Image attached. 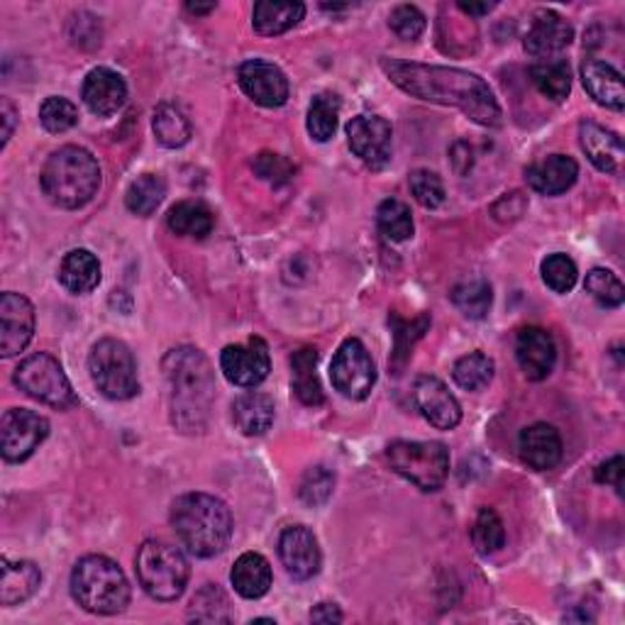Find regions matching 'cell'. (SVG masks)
I'll use <instances>...</instances> for the list:
<instances>
[{"label":"cell","mask_w":625,"mask_h":625,"mask_svg":"<svg viewBox=\"0 0 625 625\" xmlns=\"http://www.w3.org/2000/svg\"><path fill=\"white\" fill-rule=\"evenodd\" d=\"M382 69L401 91H406L421 101L460 108L464 115L472 118L476 125L498 128L501 105L488 83L472 71L450 67H427L413 61L384 59Z\"/></svg>","instance_id":"6da1fadb"},{"label":"cell","mask_w":625,"mask_h":625,"mask_svg":"<svg viewBox=\"0 0 625 625\" xmlns=\"http://www.w3.org/2000/svg\"><path fill=\"white\" fill-rule=\"evenodd\" d=\"M171 421L181 433H201L211 415L215 379L205 354L195 347H177L164 357Z\"/></svg>","instance_id":"7a4b0ae2"},{"label":"cell","mask_w":625,"mask_h":625,"mask_svg":"<svg viewBox=\"0 0 625 625\" xmlns=\"http://www.w3.org/2000/svg\"><path fill=\"white\" fill-rule=\"evenodd\" d=\"M171 525L193 557H215L230 545L232 516L223 501L211 494H183L171 506Z\"/></svg>","instance_id":"3957f363"},{"label":"cell","mask_w":625,"mask_h":625,"mask_svg":"<svg viewBox=\"0 0 625 625\" xmlns=\"http://www.w3.org/2000/svg\"><path fill=\"white\" fill-rule=\"evenodd\" d=\"M98 189H101V164L83 147L67 144L44 162L42 191L54 205L77 211L93 199Z\"/></svg>","instance_id":"277c9868"},{"label":"cell","mask_w":625,"mask_h":625,"mask_svg":"<svg viewBox=\"0 0 625 625\" xmlns=\"http://www.w3.org/2000/svg\"><path fill=\"white\" fill-rule=\"evenodd\" d=\"M71 596L89 614L115 616L130 604V584L110 557L85 555L71 572Z\"/></svg>","instance_id":"5b68a950"},{"label":"cell","mask_w":625,"mask_h":625,"mask_svg":"<svg viewBox=\"0 0 625 625\" xmlns=\"http://www.w3.org/2000/svg\"><path fill=\"white\" fill-rule=\"evenodd\" d=\"M142 589L157 602H177L191 577L187 555L164 541H147L134 560Z\"/></svg>","instance_id":"8992f818"},{"label":"cell","mask_w":625,"mask_h":625,"mask_svg":"<svg viewBox=\"0 0 625 625\" xmlns=\"http://www.w3.org/2000/svg\"><path fill=\"white\" fill-rule=\"evenodd\" d=\"M89 372L95 389L110 401H128L138 396V362L125 342L105 337L95 342L89 354Z\"/></svg>","instance_id":"52a82bcc"},{"label":"cell","mask_w":625,"mask_h":625,"mask_svg":"<svg viewBox=\"0 0 625 625\" xmlns=\"http://www.w3.org/2000/svg\"><path fill=\"white\" fill-rule=\"evenodd\" d=\"M386 460L403 480H409L423 492L443 488L450 474V452L443 443H411L396 440L386 450Z\"/></svg>","instance_id":"ba28073f"},{"label":"cell","mask_w":625,"mask_h":625,"mask_svg":"<svg viewBox=\"0 0 625 625\" xmlns=\"http://www.w3.org/2000/svg\"><path fill=\"white\" fill-rule=\"evenodd\" d=\"M12 379H16V384L20 386L22 394L44 403V406L67 411L79 403L69 376L64 374L61 364L52 357V354L47 352L32 354V357L22 360Z\"/></svg>","instance_id":"9c48e42d"},{"label":"cell","mask_w":625,"mask_h":625,"mask_svg":"<svg viewBox=\"0 0 625 625\" xmlns=\"http://www.w3.org/2000/svg\"><path fill=\"white\" fill-rule=\"evenodd\" d=\"M330 379L333 386L345 399L364 401L372 394L376 384V366L372 362V354L357 337H350L335 352L333 364H330Z\"/></svg>","instance_id":"30bf717a"},{"label":"cell","mask_w":625,"mask_h":625,"mask_svg":"<svg viewBox=\"0 0 625 625\" xmlns=\"http://www.w3.org/2000/svg\"><path fill=\"white\" fill-rule=\"evenodd\" d=\"M49 435V423L30 409H10L0 421V450L6 462H24Z\"/></svg>","instance_id":"8fae6325"},{"label":"cell","mask_w":625,"mask_h":625,"mask_svg":"<svg viewBox=\"0 0 625 625\" xmlns=\"http://www.w3.org/2000/svg\"><path fill=\"white\" fill-rule=\"evenodd\" d=\"M220 370L230 384L242 389L260 386L272 370L266 342L262 337H250L244 345H228L220 352Z\"/></svg>","instance_id":"7c38bea8"},{"label":"cell","mask_w":625,"mask_h":625,"mask_svg":"<svg viewBox=\"0 0 625 625\" xmlns=\"http://www.w3.org/2000/svg\"><path fill=\"white\" fill-rule=\"evenodd\" d=\"M238 81L244 95L262 108H279L289 101V81L284 71L272 61L250 59L238 71Z\"/></svg>","instance_id":"4fadbf2b"},{"label":"cell","mask_w":625,"mask_h":625,"mask_svg":"<svg viewBox=\"0 0 625 625\" xmlns=\"http://www.w3.org/2000/svg\"><path fill=\"white\" fill-rule=\"evenodd\" d=\"M34 335V309L20 293H3L0 296V354L16 357L30 345Z\"/></svg>","instance_id":"5bb4252c"},{"label":"cell","mask_w":625,"mask_h":625,"mask_svg":"<svg viewBox=\"0 0 625 625\" xmlns=\"http://www.w3.org/2000/svg\"><path fill=\"white\" fill-rule=\"evenodd\" d=\"M391 132L389 120L382 115H357L347 125L350 150L357 154L364 164L374 169L384 167L391 157Z\"/></svg>","instance_id":"9a60e30c"},{"label":"cell","mask_w":625,"mask_h":625,"mask_svg":"<svg viewBox=\"0 0 625 625\" xmlns=\"http://www.w3.org/2000/svg\"><path fill=\"white\" fill-rule=\"evenodd\" d=\"M413 403L423 419L437 431H452L462 421L460 401L450 394V389L435 376H421L413 384Z\"/></svg>","instance_id":"2e32d148"},{"label":"cell","mask_w":625,"mask_h":625,"mask_svg":"<svg viewBox=\"0 0 625 625\" xmlns=\"http://www.w3.org/2000/svg\"><path fill=\"white\" fill-rule=\"evenodd\" d=\"M279 557L293 579H313L321 572V547L317 537L305 525H291L279 537Z\"/></svg>","instance_id":"e0dca14e"},{"label":"cell","mask_w":625,"mask_h":625,"mask_svg":"<svg viewBox=\"0 0 625 625\" xmlns=\"http://www.w3.org/2000/svg\"><path fill=\"white\" fill-rule=\"evenodd\" d=\"M574 40L572 24L555 10H537L525 34V52L537 59H550L567 49Z\"/></svg>","instance_id":"ac0fdd59"},{"label":"cell","mask_w":625,"mask_h":625,"mask_svg":"<svg viewBox=\"0 0 625 625\" xmlns=\"http://www.w3.org/2000/svg\"><path fill=\"white\" fill-rule=\"evenodd\" d=\"M81 95H83V103L89 105L93 115L108 118V115H115L118 110L125 105L128 85L118 71L108 69V67H98V69L89 71V77L83 79Z\"/></svg>","instance_id":"d6986e66"},{"label":"cell","mask_w":625,"mask_h":625,"mask_svg":"<svg viewBox=\"0 0 625 625\" xmlns=\"http://www.w3.org/2000/svg\"><path fill=\"white\" fill-rule=\"evenodd\" d=\"M516 360L531 382H543L557 362L553 335L543 327H523L516 337Z\"/></svg>","instance_id":"ffe728a7"},{"label":"cell","mask_w":625,"mask_h":625,"mask_svg":"<svg viewBox=\"0 0 625 625\" xmlns=\"http://www.w3.org/2000/svg\"><path fill=\"white\" fill-rule=\"evenodd\" d=\"M579 142L589 162L604 171V174H616L623 164V140L614 130H606L594 120H584L579 125Z\"/></svg>","instance_id":"44dd1931"},{"label":"cell","mask_w":625,"mask_h":625,"mask_svg":"<svg viewBox=\"0 0 625 625\" xmlns=\"http://www.w3.org/2000/svg\"><path fill=\"white\" fill-rule=\"evenodd\" d=\"M518 450L528 467L537 472H547L557 467L562 460V437L553 425L535 423L521 433Z\"/></svg>","instance_id":"7402d4cb"},{"label":"cell","mask_w":625,"mask_h":625,"mask_svg":"<svg viewBox=\"0 0 625 625\" xmlns=\"http://www.w3.org/2000/svg\"><path fill=\"white\" fill-rule=\"evenodd\" d=\"M579 177V164L567 154H550L543 162L525 171L531 189L543 195H560L574 187Z\"/></svg>","instance_id":"603a6c76"},{"label":"cell","mask_w":625,"mask_h":625,"mask_svg":"<svg viewBox=\"0 0 625 625\" xmlns=\"http://www.w3.org/2000/svg\"><path fill=\"white\" fill-rule=\"evenodd\" d=\"M582 83L598 105H606L611 110H623L625 105L623 77L616 67L608 64V61L586 59L582 64Z\"/></svg>","instance_id":"cb8c5ba5"},{"label":"cell","mask_w":625,"mask_h":625,"mask_svg":"<svg viewBox=\"0 0 625 625\" xmlns=\"http://www.w3.org/2000/svg\"><path fill=\"white\" fill-rule=\"evenodd\" d=\"M42 572L30 560L10 562L3 560L0 567V604L3 606H18L40 589Z\"/></svg>","instance_id":"d4e9b609"},{"label":"cell","mask_w":625,"mask_h":625,"mask_svg":"<svg viewBox=\"0 0 625 625\" xmlns=\"http://www.w3.org/2000/svg\"><path fill=\"white\" fill-rule=\"evenodd\" d=\"M59 281L69 293H91L101 284V262L89 250H71L59 264Z\"/></svg>","instance_id":"484cf974"},{"label":"cell","mask_w":625,"mask_h":625,"mask_svg":"<svg viewBox=\"0 0 625 625\" xmlns=\"http://www.w3.org/2000/svg\"><path fill=\"white\" fill-rule=\"evenodd\" d=\"M230 582L242 598H262L272 586V565L260 553H244L232 567Z\"/></svg>","instance_id":"4316f807"},{"label":"cell","mask_w":625,"mask_h":625,"mask_svg":"<svg viewBox=\"0 0 625 625\" xmlns=\"http://www.w3.org/2000/svg\"><path fill=\"white\" fill-rule=\"evenodd\" d=\"M303 16L305 6L296 3V0H262V3L254 6L252 24L260 34L274 37L296 28Z\"/></svg>","instance_id":"83f0119b"},{"label":"cell","mask_w":625,"mask_h":625,"mask_svg":"<svg viewBox=\"0 0 625 625\" xmlns=\"http://www.w3.org/2000/svg\"><path fill=\"white\" fill-rule=\"evenodd\" d=\"M232 421L242 435H264L274 425V401L260 391L242 394L232 403Z\"/></svg>","instance_id":"f1b7e54d"},{"label":"cell","mask_w":625,"mask_h":625,"mask_svg":"<svg viewBox=\"0 0 625 625\" xmlns=\"http://www.w3.org/2000/svg\"><path fill=\"white\" fill-rule=\"evenodd\" d=\"M317 366V352L313 347H303L293 352L291 357V384L293 394L299 396L305 406H321L323 403V389L315 374Z\"/></svg>","instance_id":"f546056e"},{"label":"cell","mask_w":625,"mask_h":625,"mask_svg":"<svg viewBox=\"0 0 625 625\" xmlns=\"http://www.w3.org/2000/svg\"><path fill=\"white\" fill-rule=\"evenodd\" d=\"M167 223L171 232H177L181 238L203 240L213 230V213L201 201H181L169 211Z\"/></svg>","instance_id":"4dcf8cb0"},{"label":"cell","mask_w":625,"mask_h":625,"mask_svg":"<svg viewBox=\"0 0 625 625\" xmlns=\"http://www.w3.org/2000/svg\"><path fill=\"white\" fill-rule=\"evenodd\" d=\"M531 79L535 83V89L555 103L565 101L572 91L569 64L562 59H547V61H541V64H535L531 69Z\"/></svg>","instance_id":"1f68e13d"},{"label":"cell","mask_w":625,"mask_h":625,"mask_svg":"<svg viewBox=\"0 0 625 625\" xmlns=\"http://www.w3.org/2000/svg\"><path fill=\"white\" fill-rule=\"evenodd\" d=\"M152 130L157 134V140L169 147V150H177V147H183L191 140L189 118L183 115L181 108L171 103H162L154 110Z\"/></svg>","instance_id":"d6a6232c"},{"label":"cell","mask_w":625,"mask_h":625,"mask_svg":"<svg viewBox=\"0 0 625 625\" xmlns=\"http://www.w3.org/2000/svg\"><path fill=\"white\" fill-rule=\"evenodd\" d=\"M164 195H167V183L162 177L142 174L128 187L125 205L130 213L147 218V215H152L159 205H162Z\"/></svg>","instance_id":"836d02e7"},{"label":"cell","mask_w":625,"mask_h":625,"mask_svg":"<svg viewBox=\"0 0 625 625\" xmlns=\"http://www.w3.org/2000/svg\"><path fill=\"white\" fill-rule=\"evenodd\" d=\"M376 225L379 232L391 242H406L413 238V218H411V208L396 201V199H386L376 211Z\"/></svg>","instance_id":"e575fe53"},{"label":"cell","mask_w":625,"mask_h":625,"mask_svg":"<svg viewBox=\"0 0 625 625\" xmlns=\"http://www.w3.org/2000/svg\"><path fill=\"white\" fill-rule=\"evenodd\" d=\"M452 379L464 391H480L494 379V362L484 352H470L452 366Z\"/></svg>","instance_id":"d590c367"},{"label":"cell","mask_w":625,"mask_h":625,"mask_svg":"<svg viewBox=\"0 0 625 625\" xmlns=\"http://www.w3.org/2000/svg\"><path fill=\"white\" fill-rule=\"evenodd\" d=\"M452 303L457 305L462 315L472 317V321H482L492 311L494 293L486 281H464V284L452 291Z\"/></svg>","instance_id":"8d00e7d4"},{"label":"cell","mask_w":625,"mask_h":625,"mask_svg":"<svg viewBox=\"0 0 625 625\" xmlns=\"http://www.w3.org/2000/svg\"><path fill=\"white\" fill-rule=\"evenodd\" d=\"M340 118V101L335 95L321 93L313 98L309 108V132L315 142H327L337 130Z\"/></svg>","instance_id":"74e56055"},{"label":"cell","mask_w":625,"mask_h":625,"mask_svg":"<svg viewBox=\"0 0 625 625\" xmlns=\"http://www.w3.org/2000/svg\"><path fill=\"white\" fill-rule=\"evenodd\" d=\"M472 543L480 555H494L506 543V531L501 523L498 513L492 508H482L480 516L474 521L472 528Z\"/></svg>","instance_id":"f35d334b"},{"label":"cell","mask_w":625,"mask_h":625,"mask_svg":"<svg viewBox=\"0 0 625 625\" xmlns=\"http://www.w3.org/2000/svg\"><path fill=\"white\" fill-rule=\"evenodd\" d=\"M189 618L201 623H228V596L220 592L218 586L205 584L203 589L193 596Z\"/></svg>","instance_id":"ab89813d"},{"label":"cell","mask_w":625,"mask_h":625,"mask_svg":"<svg viewBox=\"0 0 625 625\" xmlns=\"http://www.w3.org/2000/svg\"><path fill=\"white\" fill-rule=\"evenodd\" d=\"M584 286L589 291V296L596 303H602L604 309H618L625 299V289L621 284V279L611 272V269H592V272L586 274Z\"/></svg>","instance_id":"60d3db41"},{"label":"cell","mask_w":625,"mask_h":625,"mask_svg":"<svg viewBox=\"0 0 625 625\" xmlns=\"http://www.w3.org/2000/svg\"><path fill=\"white\" fill-rule=\"evenodd\" d=\"M40 120L47 132L61 134L71 130L79 122V110L71 101L61 95H49L44 98V103L40 105Z\"/></svg>","instance_id":"b9f144b4"},{"label":"cell","mask_w":625,"mask_h":625,"mask_svg":"<svg viewBox=\"0 0 625 625\" xmlns=\"http://www.w3.org/2000/svg\"><path fill=\"white\" fill-rule=\"evenodd\" d=\"M409 187L413 199L419 201L423 208H440L445 203V187H443V179H440L435 171H427V169H419L413 171L411 179H409Z\"/></svg>","instance_id":"7bdbcfd3"},{"label":"cell","mask_w":625,"mask_h":625,"mask_svg":"<svg viewBox=\"0 0 625 625\" xmlns=\"http://www.w3.org/2000/svg\"><path fill=\"white\" fill-rule=\"evenodd\" d=\"M577 264L567 254H550L543 262V281L555 293H567L577 284Z\"/></svg>","instance_id":"ee69618b"},{"label":"cell","mask_w":625,"mask_h":625,"mask_svg":"<svg viewBox=\"0 0 625 625\" xmlns=\"http://www.w3.org/2000/svg\"><path fill=\"white\" fill-rule=\"evenodd\" d=\"M335 488V474L325 467H313L303 474L299 496L303 504L309 506H321L330 498Z\"/></svg>","instance_id":"f6af8a7d"},{"label":"cell","mask_w":625,"mask_h":625,"mask_svg":"<svg viewBox=\"0 0 625 625\" xmlns=\"http://www.w3.org/2000/svg\"><path fill=\"white\" fill-rule=\"evenodd\" d=\"M389 28L394 30L401 40L413 42L425 32V16L415 6H399L391 10Z\"/></svg>","instance_id":"bcb514c9"},{"label":"cell","mask_w":625,"mask_h":625,"mask_svg":"<svg viewBox=\"0 0 625 625\" xmlns=\"http://www.w3.org/2000/svg\"><path fill=\"white\" fill-rule=\"evenodd\" d=\"M252 167L256 174H260V179L274 183V187H284V183H289L293 174H296V167H293L286 157L272 152H262L254 159Z\"/></svg>","instance_id":"7dc6e473"},{"label":"cell","mask_w":625,"mask_h":625,"mask_svg":"<svg viewBox=\"0 0 625 625\" xmlns=\"http://www.w3.org/2000/svg\"><path fill=\"white\" fill-rule=\"evenodd\" d=\"M623 472H625L623 457L616 455V457H611V460L598 464V467H596V482L614 486L618 494H623Z\"/></svg>","instance_id":"c3c4849f"},{"label":"cell","mask_w":625,"mask_h":625,"mask_svg":"<svg viewBox=\"0 0 625 625\" xmlns=\"http://www.w3.org/2000/svg\"><path fill=\"white\" fill-rule=\"evenodd\" d=\"M0 120H3V134H0V144L6 147L12 138V132H16V122H18V110H16V105L8 101V98L0 101Z\"/></svg>","instance_id":"681fc988"},{"label":"cell","mask_w":625,"mask_h":625,"mask_svg":"<svg viewBox=\"0 0 625 625\" xmlns=\"http://www.w3.org/2000/svg\"><path fill=\"white\" fill-rule=\"evenodd\" d=\"M311 621H315V623H340L342 614H340V608L335 604H317L311 611Z\"/></svg>","instance_id":"f907efd6"},{"label":"cell","mask_w":625,"mask_h":625,"mask_svg":"<svg viewBox=\"0 0 625 625\" xmlns=\"http://www.w3.org/2000/svg\"><path fill=\"white\" fill-rule=\"evenodd\" d=\"M457 8L462 12H467V16H486L488 10L496 8V3H460Z\"/></svg>","instance_id":"816d5d0a"},{"label":"cell","mask_w":625,"mask_h":625,"mask_svg":"<svg viewBox=\"0 0 625 625\" xmlns=\"http://www.w3.org/2000/svg\"><path fill=\"white\" fill-rule=\"evenodd\" d=\"M189 12H193V16H205V12H211L215 10V3H208V6H199V3H189L187 6Z\"/></svg>","instance_id":"f5cc1de1"}]
</instances>
